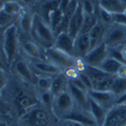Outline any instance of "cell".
<instances>
[{
	"label": "cell",
	"mask_w": 126,
	"mask_h": 126,
	"mask_svg": "<svg viewBox=\"0 0 126 126\" xmlns=\"http://www.w3.org/2000/svg\"><path fill=\"white\" fill-rule=\"evenodd\" d=\"M67 122V126H84L78 122H75V121H70V120H66Z\"/></svg>",
	"instance_id": "47"
},
{
	"label": "cell",
	"mask_w": 126,
	"mask_h": 126,
	"mask_svg": "<svg viewBox=\"0 0 126 126\" xmlns=\"http://www.w3.org/2000/svg\"><path fill=\"white\" fill-rule=\"evenodd\" d=\"M54 95L49 92V91H44L41 93V96H40V100L41 103H43L46 107L47 108H51V105H52V101H54Z\"/></svg>",
	"instance_id": "33"
},
{
	"label": "cell",
	"mask_w": 126,
	"mask_h": 126,
	"mask_svg": "<svg viewBox=\"0 0 126 126\" xmlns=\"http://www.w3.org/2000/svg\"><path fill=\"white\" fill-rule=\"evenodd\" d=\"M21 5H20L17 1H14V0H9V1H6L3 3L1 9L5 13H7L10 16H14L16 14L19 13L20 9H21Z\"/></svg>",
	"instance_id": "30"
},
{
	"label": "cell",
	"mask_w": 126,
	"mask_h": 126,
	"mask_svg": "<svg viewBox=\"0 0 126 126\" xmlns=\"http://www.w3.org/2000/svg\"><path fill=\"white\" fill-rule=\"evenodd\" d=\"M20 17V27L26 33H29L32 28V22H33V15H31L30 12L25 8L21 7L20 11L18 13Z\"/></svg>",
	"instance_id": "21"
},
{
	"label": "cell",
	"mask_w": 126,
	"mask_h": 126,
	"mask_svg": "<svg viewBox=\"0 0 126 126\" xmlns=\"http://www.w3.org/2000/svg\"><path fill=\"white\" fill-rule=\"evenodd\" d=\"M70 83L73 84V85H74L75 87H77V88H79V89H81V90H84V91H87V92H88L87 88H86L85 85L83 84V82L80 80V78L75 79V80H73V81H70Z\"/></svg>",
	"instance_id": "43"
},
{
	"label": "cell",
	"mask_w": 126,
	"mask_h": 126,
	"mask_svg": "<svg viewBox=\"0 0 126 126\" xmlns=\"http://www.w3.org/2000/svg\"><path fill=\"white\" fill-rule=\"evenodd\" d=\"M0 126H8V124H7V122H5V121L0 120Z\"/></svg>",
	"instance_id": "51"
},
{
	"label": "cell",
	"mask_w": 126,
	"mask_h": 126,
	"mask_svg": "<svg viewBox=\"0 0 126 126\" xmlns=\"http://www.w3.org/2000/svg\"><path fill=\"white\" fill-rule=\"evenodd\" d=\"M79 6V2H78V0H71L67 9H66V11H65V16H67L69 19L73 16V14H74L76 12V10Z\"/></svg>",
	"instance_id": "35"
},
{
	"label": "cell",
	"mask_w": 126,
	"mask_h": 126,
	"mask_svg": "<svg viewBox=\"0 0 126 126\" xmlns=\"http://www.w3.org/2000/svg\"><path fill=\"white\" fill-rule=\"evenodd\" d=\"M7 83H8V77L6 74V70L0 68V92L6 87Z\"/></svg>",
	"instance_id": "41"
},
{
	"label": "cell",
	"mask_w": 126,
	"mask_h": 126,
	"mask_svg": "<svg viewBox=\"0 0 126 126\" xmlns=\"http://www.w3.org/2000/svg\"><path fill=\"white\" fill-rule=\"evenodd\" d=\"M108 52H107V46L104 43H101L97 47L91 48L88 54L83 58L85 61L87 66H92V67H100L102 63L107 59Z\"/></svg>",
	"instance_id": "6"
},
{
	"label": "cell",
	"mask_w": 126,
	"mask_h": 126,
	"mask_svg": "<svg viewBox=\"0 0 126 126\" xmlns=\"http://www.w3.org/2000/svg\"><path fill=\"white\" fill-rule=\"evenodd\" d=\"M33 67L39 71L40 73H43L45 75H49V76H56L58 74L63 73V71H61L59 68H57L56 66H54L52 64H50L49 62H46V61H38L36 63H34Z\"/></svg>",
	"instance_id": "23"
},
{
	"label": "cell",
	"mask_w": 126,
	"mask_h": 126,
	"mask_svg": "<svg viewBox=\"0 0 126 126\" xmlns=\"http://www.w3.org/2000/svg\"><path fill=\"white\" fill-rule=\"evenodd\" d=\"M88 97H89V96H88ZM88 102H89L88 111H89L90 114L92 115V117L95 119L97 125H98V126H103L108 110L105 109L104 107H102L101 105H99L97 102H95L93 99H91L90 97L88 98Z\"/></svg>",
	"instance_id": "14"
},
{
	"label": "cell",
	"mask_w": 126,
	"mask_h": 126,
	"mask_svg": "<svg viewBox=\"0 0 126 126\" xmlns=\"http://www.w3.org/2000/svg\"><path fill=\"white\" fill-rule=\"evenodd\" d=\"M79 78H80V80L83 82V84L85 85V87L87 88L88 91L93 90V82H92V80L85 74V73H80Z\"/></svg>",
	"instance_id": "39"
},
{
	"label": "cell",
	"mask_w": 126,
	"mask_h": 126,
	"mask_svg": "<svg viewBox=\"0 0 126 126\" xmlns=\"http://www.w3.org/2000/svg\"><path fill=\"white\" fill-rule=\"evenodd\" d=\"M113 22H115L118 25L125 26L126 27V14L125 13H118L113 14Z\"/></svg>",
	"instance_id": "38"
},
{
	"label": "cell",
	"mask_w": 126,
	"mask_h": 126,
	"mask_svg": "<svg viewBox=\"0 0 126 126\" xmlns=\"http://www.w3.org/2000/svg\"><path fill=\"white\" fill-rule=\"evenodd\" d=\"M122 1H123V3H124V5L126 6V0H122Z\"/></svg>",
	"instance_id": "54"
},
{
	"label": "cell",
	"mask_w": 126,
	"mask_h": 126,
	"mask_svg": "<svg viewBox=\"0 0 126 126\" xmlns=\"http://www.w3.org/2000/svg\"><path fill=\"white\" fill-rule=\"evenodd\" d=\"M116 77L122 78V79H126V64H122V66L120 67V69L117 72Z\"/></svg>",
	"instance_id": "45"
},
{
	"label": "cell",
	"mask_w": 126,
	"mask_h": 126,
	"mask_svg": "<svg viewBox=\"0 0 126 126\" xmlns=\"http://www.w3.org/2000/svg\"><path fill=\"white\" fill-rule=\"evenodd\" d=\"M99 6L111 14L124 13L126 9L122 0H99Z\"/></svg>",
	"instance_id": "16"
},
{
	"label": "cell",
	"mask_w": 126,
	"mask_h": 126,
	"mask_svg": "<svg viewBox=\"0 0 126 126\" xmlns=\"http://www.w3.org/2000/svg\"><path fill=\"white\" fill-rule=\"evenodd\" d=\"M15 71L17 75L25 82L32 81V73L30 71L29 66L24 61H18L15 64Z\"/></svg>",
	"instance_id": "24"
},
{
	"label": "cell",
	"mask_w": 126,
	"mask_h": 126,
	"mask_svg": "<svg viewBox=\"0 0 126 126\" xmlns=\"http://www.w3.org/2000/svg\"><path fill=\"white\" fill-rule=\"evenodd\" d=\"M107 52H108V57L113 58L124 64V61H123L122 55H121V49H118L117 47H107Z\"/></svg>",
	"instance_id": "37"
},
{
	"label": "cell",
	"mask_w": 126,
	"mask_h": 126,
	"mask_svg": "<svg viewBox=\"0 0 126 126\" xmlns=\"http://www.w3.org/2000/svg\"><path fill=\"white\" fill-rule=\"evenodd\" d=\"M115 105H118V106H126V92L124 94H122L121 96L116 98V100H115Z\"/></svg>",
	"instance_id": "44"
},
{
	"label": "cell",
	"mask_w": 126,
	"mask_h": 126,
	"mask_svg": "<svg viewBox=\"0 0 126 126\" xmlns=\"http://www.w3.org/2000/svg\"><path fill=\"white\" fill-rule=\"evenodd\" d=\"M13 16H10L7 13H5L2 9H0V27L6 28L9 26V24L11 23Z\"/></svg>",
	"instance_id": "36"
},
{
	"label": "cell",
	"mask_w": 126,
	"mask_h": 126,
	"mask_svg": "<svg viewBox=\"0 0 126 126\" xmlns=\"http://www.w3.org/2000/svg\"><path fill=\"white\" fill-rule=\"evenodd\" d=\"M82 8H83V11L85 14H94V6L88 0H85V1L83 2Z\"/></svg>",
	"instance_id": "42"
},
{
	"label": "cell",
	"mask_w": 126,
	"mask_h": 126,
	"mask_svg": "<svg viewBox=\"0 0 126 126\" xmlns=\"http://www.w3.org/2000/svg\"><path fill=\"white\" fill-rule=\"evenodd\" d=\"M70 1L71 0H61V3H60V10L63 12V13H65V11H66V9H67V7H68V5H69V3H70Z\"/></svg>",
	"instance_id": "46"
},
{
	"label": "cell",
	"mask_w": 126,
	"mask_h": 126,
	"mask_svg": "<svg viewBox=\"0 0 126 126\" xmlns=\"http://www.w3.org/2000/svg\"><path fill=\"white\" fill-rule=\"evenodd\" d=\"M74 41H75V39L68 32H61L56 37V41H55L54 47H56L57 48H59L64 52H66V54L75 58Z\"/></svg>",
	"instance_id": "11"
},
{
	"label": "cell",
	"mask_w": 126,
	"mask_h": 126,
	"mask_svg": "<svg viewBox=\"0 0 126 126\" xmlns=\"http://www.w3.org/2000/svg\"><path fill=\"white\" fill-rule=\"evenodd\" d=\"M103 126H126V106H114L108 110Z\"/></svg>",
	"instance_id": "7"
},
{
	"label": "cell",
	"mask_w": 126,
	"mask_h": 126,
	"mask_svg": "<svg viewBox=\"0 0 126 126\" xmlns=\"http://www.w3.org/2000/svg\"><path fill=\"white\" fill-rule=\"evenodd\" d=\"M100 17L104 23H112L113 22V14L107 12L106 10L100 8Z\"/></svg>",
	"instance_id": "40"
},
{
	"label": "cell",
	"mask_w": 126,
	"mask_h": 126,
	"mask_svg": "<svg viewBox=\"0 0 126 126\" xmlns=\"http://www.w3.org/2000/svg\"><path fill=\"white\" fill-rule=\"evenodd\" d=\"M111 92L114 94V96L116 98L121 96L122 94H124L126 92V79L114 77Z\"/></svg>",
	"instance_id": "27"
},
{
	"label": "cell",
	"mask_w": 126,
	"mask_h": 126,
	"mask_svg": "<svg viewBox=\"0 0 126 126\" xmlns=\"http://www.w3.org/2000/svg\"><path fill=\"white\" fill-rule=\"evenodd\" d=\"M85 74L92 80L93 85L95 83L101 82V81H103L105 79L111 77L110 75L107 74V73L103 72L100 68H98V67H92V66H86Z\"/></svg>",
	"instance_id": "22"
},
{
	"label": "cell",
	"mask_w": 126,
	"mask_h": 126,
	"mask_svg": "<svg viewBox=\"0 0 126 126\" xmlns=\"http://www.w3.org/2000/svg\"><path fill=\"white\" fill-rule=\"evenodd\" d=\"M22 48H23V51L31 59H35L39 61H43L45 59V54L41 52L38 46L35 43H33V41L24 40L22 43Z\"/></svg>",
	"instance_id": "18"
},
{
	"label": "cell",
	"mask_w": 126,
	"mask_h": 126,
	"mask_svg": "<svg viewBox=\"0 0 126 126\" xmlns=\"http://www.w3.org/2000/svg\"><path fill=\"white\" fill-rule=\"evenodd\" d=\"M122 64L123 63H121V62H119L117 60H115L113 58H110V57H107V59L102 63L99 68L103 72L107 73V74L110 75V76H116L117 72L120 69V67L122 66Z\"/></svg>",
	"instance_id": "20"
},
{
	"label": "cell",
	"mask_w": 126,
	"mask_h": 126,
	"mask_svg": "<svg viewBox=\"0 0 126 126\" xmlns=\"http://www.w3.org/2000/svg\"><path fill=\"white\" fill-rule=\"evenodd\" d=\"M113 80H114V76H111L107 79L101 81V82L95 83L93 85V90L100 91V92H111Z\"/></svg>",
	"instance_id": "31"
},
{
	"label": "cell",
	"mask_w": 126,
	"mask_h": 126,
	"mask_svg": "<svg viewBox=\"0 0 126 126\" xmlns=\"http://www.w3.org/2000/svg\"><path fill=\"white\" fill-rule=\"evenodd\" d=\"M126 32L121 25L111 27L104 33L103 43L108 47H117L124 40Z\"/></svg>",
	"instance_id": "8"
},
{
	"label": "cell",
	"mask_w": 126,
	"mask_h": 126,
	"mask_svg": "<svg viewBox=\"0 0 126 126\" xmlns=\"http://www.w3.org/2000/svg\"><path fill=\"white\" fill-rule=\"evenodd\" d=\"M68 92L71 94L72 98L74 99V101L79 105L80 108L83 110L88 111L89 108V102H88V92L81 90L77 87H75L73 84H71L69 82L68 84V88H67Z\"/></svg>",
	"instance_id": "13"
},
{
	"label": "cell",
	"mask_w": 126,
	"mask_h": 126,
	"mask_svg": "<svg viewBox=\"0 0 126 126\" xmlns=\"http://www.w3.org/2000/svg\"><path fill=\"white\" fill-rule=\"evenodd\" d=\"M51 80L52 78L49 77H40L37 81V86L39 89L44 91H49L50 85H51Z\"/></svg>",
	"instance_id": "34"
},
{
	"label": "cell",
	"mask_w": 126,
	"mask_h": 126,
	"mask_svg": "<svg viewBox=\"0 0 126 126\" xmlns=\"http://www.w3.org/2000/svg\"><path fill=\"white\" fill-rule=\"evenodd\" d=\"M121 55H122V59L124 61V64H126V46L122 47L121 49Z\"/></svg>",
	"instance_id": "48"
},
{
	"label": "cell",
	"mask_w": 126,
	"mask_h": 126,
	"mask_svg": "<svg viewBox=\"0 0 126 126\" xmlns=\"http://www.w3.org/2000/svg\"><path fill=\"white\" fill-rule=\"evenodd\" d=\"M0 68H1V69H4V70H6V66H5V64H4V62L2 61L1 57H0Z\"/></svg>",
	"instance_id": "49"
},
{
	"label": "cell",
	"mask_w": 126,
	"mask_h": 126,
	"mask_svg": "<svg viewBox=\"0 0 126 126\" xmlns=\"http://www.w3.org/2000/svg\"><path fill=\"white\" fill-rule=\"evenodd\" d=\"M64 120H70V121H75L78 122L84 126H98L95 119L92 117L89 111L83 110V111H76L75 109L73 110L68 116L64 118Z\"/></svg>",
	"instance_id": "12"
},
{
	"label": "cell",
	"mask_w": 126,
	"mask_h": 126,
	"mask_svg": "<svg viewBox=\"0 0 126 126\" xmlns=\"http://www.w3.org/2000/svg\"><path fill=\"white\" fill-rule=\"evenodd\" d=\"M45 59L47 60L50 64L59 68L61 71H64L67 68L74 66L75 58L72 57L63 50L57 48L56 47H50L45 50Z\"/></svg>",
	"instance_id": "4"
},
{
	"label": "cell",
	"mask_w": 126,
	"mask_h": 126,
	"mask_svg": "<svg viewBox=\"0 0 126 126\" xmlns=\"http://www.w3.org/2000/svg\"><path fill=\"white\" fill-rule=\"evenodd\" d=\"M21 119L28 126H52V118L48 111L43 108H31L21 115Z\"/></svg>",
	"instance_id": "5"
},
{
	"label": "cell",
	"mask_w": 126,
	"mask_h": 126,
	"mask_svg": "<svg viewBox=\"0 0 126 126\" xmlns=\"http://www.w3.org/2000/svg\"><path fill=\"white\" fill-rule=\"evenodd\" d=\"M97 17L94 14H85L84 13V22H83V26L81 29L82 34H87L90 32V30L96 25L97 23Z\"/></svg>",
	"instance_id": "29"
},
{
	"label": "cell",
	"mask_w": 126,
	"mask_h": 126,
	"mask_svg": "<svg viewBox=\"0 0 126 126\" xmlns=\"http://www.w3.org/2000/svg\"><path fill=\"white\" fill-rule=\"evenodd\" d=\"M31 31H32L34 37L38 40V43L45 46L46 48L54 47L56 41V34L51 30L50 26L38 14L33 15Z\"/></svg>",
	"instance_id": "1"
},
{
	"label": "cell",
	"mask_w": 126,
	"mask_h": 126,
	"mask_svg": "<svg viewBox=\"0 0 126 126\" xmlns=\"http://www.w3.org/2000/svg\"><path fill=\"white\" fill-rule=\"evenodd\" d=\"M63 74L65 75V77L68 79L69 82L75 80V79H78L79 76H80V73L78 72V70H77L74 66H72V67H70V68L65 69L64 71H63Z\"/></svg>",
	"instance_id": "32"
},
{
	"label": "cell",
	"mask_w": 126,
	"mask_h": 126,
	"mask_svg": "<svg viewBox=\"0 0 126 126\" xmlns=\"http://www.w3.org/2000/svg\"><path fill=\"white\" fill-rule=\"evenodd\" d=\"M2 47L5 60L7 64L10 65L14 61L18 48V31L16 25L10 24L5 28L2 38Z\"/></svg>",
	"instance_id": "2"
},
{
	"label": "cell",
	"mask_w": 126,
	"mask_h": 126,
	"mask_svg": "<svg viewBox=\"0 0 126 126\" xmlns=\"http://www.w3.org/2000/svg\"><path fill=\"white\" fill-rule=\"evenodd\" d=\"M88 96L107 110L111 109L114 106L115 100H116V97L114 96L112 92H100L95 90H90L88 91Z\"/></svg>",
	"instance_id": "9"
},
{
	"label": "cell",
	"mask_w": 126,
	"mask_h": 126,
	"mask_svg": "<svg viewBox=\"0 0 126 126\" xmlns=\"http://www.w3.org/2000/svg\"><path fill=\"white\" fill-rule=\"evenodd\" d=\"M20 1H22L23 3H29L31 2V0H20Z\"/></svg>",
	"instance_id": "52"
},
{
	"label": "cell",
	"mask_w": 126,
	"mask_h": 126,
	"mask_svg": "<svg viewBox=\"0 0 126 126\" xmlns=\"http://www.w3.org/2000/svg\"><path fill=\"white\" fill-rule=\"evenodd\" d=\"M60 3H61V0H47V1L43 5L41 11L44 13V16H40V17L43 18L47 24H48L49 15L60 8Z\"/></svg>",
	"instance_id": "25"
},
{
	"label": "cell",
	"mask_w": 126,
	"mask_h": 126,
	"mask_svg": "<svg viewBox=\"0 0 126 126\" xmlns=\"http://www.w3.org/2000/svg\"><path fill=\"white\" fill-rule=\"evenodd\" d=\"M4 30H5V28H4V27H0V39L3 38V33H4Z\"/></svg>",
	"instance_id": "50"
},
{
	"label": "cell",
	"mask_w": 126,
	"mask_h": 126,
	"mask_svg": "<svg viewBox=\"0 0 126 126\" xmlns=\"http://www.w3.org/2000/svg\"><path fill=\"white\" fill-rule=\"evenodd\" d=\"M54 126H63L61 123H59V124H57V125H54Z\"/></svg>",
	"instance_id": "53"
},
{
	"label": "cell",
	"mask_w": 126,
	"mask_h": 126,
	"mask_svg": "<svg viewBox=\"0 0 126 126\" xmlns=\"http://www.w3.org/2000/svg\"><path fill=\"white\" fill-rule=\"evenodd\" d=\"M83 22H84V11L82 8V4H79L76 12L70 18L69 28H68V33L74 39L80 34Z\"/></svg>",
	"instance_id": "10"
},
{
	"label": "cell",
	"mask_w": 126,
	"mask_h": 126,
	"mask_svg": "<svg viewBox=\"0 0 126 126\" xmlns=\"http://www.w3.org/2000/svg\"><path fill=\"white\" fill-rule=\"evenodd\" d=\"M74 109H75V101L72 98L68 90L60 93L59 95L54 97L50 110L56 118L64 119Z\"/></svg>",
	"instance_id": "3"
},
{
	"label": "cell",
	"mask_w": 126,
	"mask_h": 126,
	"mask_svg": "<svg viewBox=\"0 0 126 126\" xmlns=\"http://www.w3.org/2000/svg\"><path fill=\"white\" fill-rule=\"evenodd\" d=\"M68 84H69V81L63 73L58 74L51 80V85H50V88H49V92L54 96H57L60 93L67 90Z\"/></svg>",
	"instance_id": "17"
},
{
	"label": "cell",
	"mask_w": 126,
	"mask_h": 126,
	"mask_svg": "<svg viewBox=\"0 0 126 126\" xmlns=\"http://www.w3.org/2000/svg\"><path fill=\"white\" fill-rule=\"evenodd\" d=\"M74 47H75V56L78 58H84L88 51L91 49L90 45V38L89 34H82L80 33L74 41Z\"/></svg>",
	"instance_id": "15"
},
{
	"label": "cell",
	"mask_w": 126,
	"mask_h": 126,
	"mask_svg": "<svg viewBox=\"0 0 126 126\" xmlns=\"http://www.w3.org/2000/svg\"><path fill=\"white\" fill-rule=\"evenodd\" d=\"M17 106H18V109L19 111L21 112L20 114L23 115L24 113H26L29 109L33 108L34 106V102L32 99H30L28 96L26 95H20L18 96L17 98ZM20 115V116H21Z\"/></svg>",
	"instance_id": "26"
},
{
	"label": "cell",
	"mask_w": 126,
	"mask_h": 126,
	"mask_svg": "<svg viewBox=\"0 0 126 126\" xmlns=\"http://www.w3.org/2000/svg\"><path fill=\"white\" fill-rule=\"evenodd\" d=\"M63 18H64V13H63L60 9L56 10L54 11L50 15H49V18H48V25L50 26L51 30L54 31V33L56 34L57 31L63 21Z\"/></svg>",
	"instance_id": "28"
},
{
	"label": "cell",
	"mask_w": 126,
	"mask_h": 126,
	"mask_svg": "<svg viewBox=\"0 0 126 126\" xmlns=\"http://www.w3.org/2000/svg\"><path fill=\"white\" fill-rule=\"evenodd\" d=\"M104 27H103V24L100 23L99 21L96 23V25L94 26L90 32L88 33L89 34V38H90V45H91V48L97 47L98 45H100L101 43H103V36H104Z\"/></svg>",
	"instance_id": "19"
},
{
	"label": "cell",
	"mask_w": 126,
	"mask_h": 126,
	"mask_svg": "<svg viewBox=\"0 0 126 126\" xmlns=\"http://www.w3.org/2000/svg\"><path fill=\"white\" fill-rule=\"evenodd\" d=\"M124 13H125V14H126V9H125V11H124Z\"/></svg>",
	"instance_id": "55"
}]
</instances>
